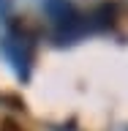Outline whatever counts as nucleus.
Listing matches in <instances>:
<instances>
[{"label": "nucleus", "instance_id": "nucleus-1", "mask_svg": "<svg viewBox=\"0 0 128 131\" xmlns=\"http://www.w3.org/2000/svg\"><path fill=\"white\" fill-rule=\"evenodd\" d=\"M0 131H25L19 123H14V120H3L0 123Z\"/></svg>", "mask_w": 128, "mask_h": 131}]
</instances>
